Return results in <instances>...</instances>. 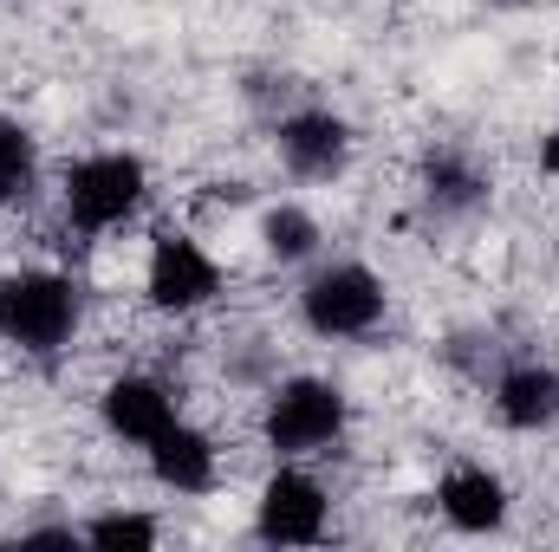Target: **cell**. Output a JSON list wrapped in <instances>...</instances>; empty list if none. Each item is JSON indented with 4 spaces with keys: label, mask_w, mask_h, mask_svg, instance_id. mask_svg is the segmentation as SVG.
I'll use <instances>...</instances> for the list:
<instances>
[{
    "label": "cell",
    "mask_w": 559,
    "mask_h": 552,
    "mask_svg": "<svg viewBox=\"0 0 559 552\" xmlns=\"http://www.w3.org/2000/svg\"><path fill=\"white\" fill-rule=\"evenodd\" d=\"M143 195H150V176H143L138 156H124V149H98V156H79L66 169V215L85 235L124 228L143 208Z\"/></svg>",
    "instance_id": "6da1fadb"
},
{
    "label": "cell",
    "mask_w": 559,
    "mask_h": 552,
    "mask_svg": "<svg viewBox=\"0 0 559 552\" xmlns=\"http://www.w3.org/2000/svg\"><path fill=\"white\" fill-rule=\"evenodd\" d=\"M79 332V292L59 274H7L0 279V338L20 351H59Z\"/></svg>",
    "instance_id": "7a4b0ae2"
},
{
    "label": "cell",
    "mask_w": 559,
    "mask_h": 552,
    "mask_svg": "<svg viewBox=\"0 0 559 552\" xmlns=\"http://www.w3.org/2000/svg\"><path fill=\"white\" fill-rule=\"evenodd\" d=\"M267 448L274 455H319L345 435V391L325 384V377H293L280 384L274 404H267V422H261Z\"/></svg>",
    "instance_id": "3957f363"
},
{
    "label": "cell",
    "mask_w": 559,
    "mask_h": 552,
    "mask_svg": "<svg viewBox=\"0 0 559 552\" xmlns=\"http://www.w3.org/2000/svg\"><path fill=\"white\" fill-rule=\"evenodd\" d=\"M299 312L319 338H365L378 319H384V279L358 261H338V267H319L299 292Z\"/></svg>",
    "instance_id": "277c9868"
},
{
    "label": "cell",
    "mask_w": 559,
    "mask_h": 552,
    "mask_svg": "<svg viewBox=\"0 0 559 552\" xmlns=\"http://www.w3.org/2000/svg\"><path fill=\"white\" fill-rule=\"evenodd\" d=\"M143 292L156 312H202L215 292H222V267L202 241L189 235H156L150 248V267H143Z\"/></svg>",
    "instance_id": "5b68a950"
},
{
    "label": "cell",
    "mask_w": 559,
    "mask_h": 552,
    "mask_svg": "<svg viewBox=\"0 0 559 552\" xmlns=\"http://www.w3.org/2000/svg\"><path fill=\"white\" fill-rule=\"evenodd\" d=\"M261 540L274 547H312L325 533V488L306 468H280L274 481L261 488V514H254Z\"/></svg>",
    "instance_id": "8992f818"
},
{
    "label": "cell",
    "mask_w": 559,
    "mask_h": 552,
    "mask_svg": "<svg viewBox=\"0 0 559 552\" xmlns=\"http://www.w3.org/2000/svg\"><path fill=\"white\" fill-rule=\"evenodd\" d=\"M280 156H286L293 176L325 182V176H338L352 163V124L332 118V111H293L280 124Z\"/></svg>",
    "instance_id": "52a82bcc"
},
{
    "label": "cell",
    "mask_w": 559,
    "mask_h": 552,
    "mask_svg": "<svg viewBox=\"0 0 559 552\" xmlns=\"http://www.w3.org/2000/svg\"><path fill=\"white\" fill-rule=\"evenodd\" d=\"M436 507H442V520H449V527H462V533H495V527L508 520V488H501V475H488V468L462 461V468H449V475H442Z\"/></svg>",
    "instance_id": "ba28073f"
},
{
    "label": "cell",
    "mask_w": 559,
    "mask_h": 552,
    "mask_svg": "<svg viewBox=\"0 0 559 552\" xmlns=\"http://www.w3.org/2000/svg\"><path fill=\"white\" fill-rule=\"evenodd\" d=\"M176 422V397L156 384V377H111L105 384V429L124 435V442H156L163 429Z\"/></svg>",
    "instance_id": "9c48e42d"
},
{
    "label": "cell",
    "mask_w": 559,
    "mask_h": 552,
    "mask_svg": "<svg viewBox=\"0 0 559 552\" xmlns=\"http://www.w3.org/2000/svg\"><path fill=\"white\" fill-rule=\"evenodd\" d=\"M495 416L508 429H547V422H559V371L540 364V358L508 364L495 377Z\"/></svg>",
    "instance_id": "30bf717a"
},
{
    "label": "cell",
    "mask_w": 559,
    "mask_h": 552,
    "mask_svg": "<svg viewBox=\"0 0 559 552\" xmlns=\"http://www.w3.org/2000/svg\"><path fill=\"white\" fill-rule=\"evenodd\" d=\"M143 455H150V475H156L163 488H176V494H202V488L215 481V442H209L202 429H189L182 416H176L156 442H143Z\"/></svg>",
    "instance_id": "8fae6325"
},
{
    "label": "cell",
    "mask_w": 559,
    "mask_h": 552,
    "mask_svg": "<svg viewBox=\"0 0 559 552\" xmlns=\"http://www.w3.org/2000/svg\"><path fill=\"white\" fill-rule=\"evenodd\" d=\"M423 189H429V202H436V208H475V202H488V182H481V169H475L468 156H455V149L429 156V169H423Z\"/></svg>",
    "instance_id": "7c38bea8"
},
{
    "label": "cell",
    "mask_w": 559,
    "mask_h": 552,
    "mask_svg": "<svg viewBox=\"0 0 559 552\" xmlns=\"http://www.w3.org/2000/svg\"><path fill=\"white\" fill-rule=\"evenodd\" d=\"M33 169H39V149H33V137H26V124L0 118V208L20 202V195L33 189Z\"/></svg>",
    "instance_id": "4fadbf2b"
},
{
    "label": "cell",
    "mask_w": 559,
    "mask_h": 552,
    "mask_svg": "<svg viewBox=\"0 0 559 552\" xmlns=\"http://www.w3.org/2000/svg\"><path fill=\"white\" fill-rule=\"evenodd\" d=\"M261 241H267L274 261H306V254L319 248V221H312L306 208H274L267 228H261Z\"/></svg>",
    "instance_id": "5bb4252c"
},
{
    "label": "cell",
    "mask_w": 559,
    "mask_h": 552,
    "mask_svg": "<svg viewBox=\"0 0 559 552\" xmlns=\"http://www.w3.org/2000/svg\"><path fill=\"white\" fill-rule=\"evenodd\" d=\"M85 540H98V547H156V520H143V514H105V520L85 527Z\"/></svg>",
    "instance_id": "9a60e30c"
},
{
    "label": "cell",
    "mask_w": 559,
    "mask_h": 552,
    "mask_svg": "<svg viewBox=\"0 0 559 552\" xmlns=\"http://www.w3.org/2000/svg\"><path fill=\"white\" fill-rule=\"evenodd\" d=\"M540 169H547V176H559V131L540 143Z\"/></svg>",
    "instance_id": "2e32d148"
}]
</instances>
